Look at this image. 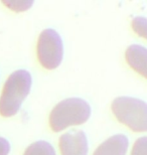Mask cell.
I'll return each instance as SVG.
<instances>
[{
  "mask_svg": "<svg viewBox=\"0 0 147 155\" xmlns=\"http://www.w3.org/2000/svg\"><path fill=\"white\" fill-rule=\"evenodd\" d=\"M32 77L28 71L18 70L8 77L0 97V115L12 117L19 111L23 101L28 96Z\"/></svg>",
  "mask_w": 147,
  "mask_h": 155,
  "instance_id": "1",
  "label": "cell"
},
{
  "mask_svg": "<svg viewBox=\"0 0 147 155\" xmlns=\"http://www.w3.org/2000/svg\"><path fill=\"white\" fill-rule=\"evenodd\" d=\"M91 106L81 98H68L62 100L49 114V126L54 132H59L71 126L86 123L91 116Z\"/></svg>",
  "mask_w": 147,
  "mask_h": 155,
  "instance_id": "2",
  "label": "cell"
},
{
  "mask_svg": "<svg viewBox=\"0 0 147 155\" xmlns=\"http://www.w3.org/2000/svg\"><path fill=\"white\" fill-rule=\"evenodd\" d=\"M112 112L120 123L134 132H146V102L132 97H119L112 102Z\"/></svg>",
  "mask_w": 147,
  "mask_h": 155,
  "instance_id": "3",
  "label": "cell"
},
{
  "mask_svg": "<svg viewBox=\"0 0 147 155\" xmlns=\"http://www.w3.org/2000/svg\"><path fill=\"white\" fill-rule=\"evenodd\" d=\"M37 58L46 70H55L62 64L64 42L57 30L46 28L40 33L37 41Z\"/></svg>",
  "mask_w": 147,
  "mask_h": 155,
  "instance_id": "4",
  "label": "cell"
},
{
  "mask_svg": "<svg viewBox=\"0 0 147 155\" xmlns=\"http://www.w3.org/2000/svg\"><path fill=\"white\" fill-rule=\"evenodd\" d=\"M62 155H88V138L84 131H71L59 139Z\"/></svg>",
  "mask_w": 147,
  "mask_h": 155,
  "instance_id": "5",
  "label": "cell"
},
{
  "mask_svg": "<svg viewBox=\"0 0 147 155\" xmlns=\"http://www.w3.org/2000/svg\"><path fill=\"white\" fill-rule=\"evenodd\" d=\"M129 139L123 134H117L104 141L93 155H126Z\"/></svg>",
  "mask_w": 147,
  "mask_h": 155,
  "instance_id": "6",
  "label": "cell"
},
{
  "mask_svg": "<svg viewBox=\"0 0 147 155\" xmlns=\"http://www.w3.org/2000/svg\"><path fill=\"white\" fill-rule=\"evenodd\" d=\"M125 58L128 64L134 71L140 74L143 78H146V58L147 51L145 46L139 45H132L126 49Z\"/></svg>",
  "mask_w": 147,
  "mask_h": 155,
  "instance_id": "7",
  "label": "cell"
},
{
  "mask_svg": "<svg viewBox=\"0 0 147 155\" xmlns=\"http://www.w3.org/2000/svg\"><path fill=\"white\" fill-rule=\"evenodd\" d=\"M23 155H57L54 146L48 141L39 140L30 144Z\"/></svg>",
  "mask_w": 147,
  "mask_h": 155,
  "instance_id": "8",
  "label": "cell"
},
{
  "mask_svg": "<svg viewBox=\"0 0 147 155\" xmlns=\"http://www.w3.org/2000/svg\"><path fill=\"white\" fill-rule=\"evenodd\" d=\"M32 0H23V1H12V0H2V4L9 8L12 11L15 12H23L28 10L33 5Z\"/></svg>",
  "mask_w": 147,
  "mask_h": 155,
  "instance_id": "9",
  "label": "cell"
},
{
  "mask_svg": "<svg viewBox=\"0 0 147 155\" xmlns=\"http://www.w3.org/2000/svg\"><path fill=\"white\" fill-rule=\"evenodd\" d=\"M146 25H147V20L143 16H137L132 20L133 30L135 31L137 35H139L140 38H143L144 39L147 38Z\"/></svg>",
  "mask_w": 147,
  "mask_h": 155,
  "instance_id": "10",
  "label": "cell"
},
{
  "mask_svg": "<svg viewBox=\"0 0 147 155\" xmlns=\"http://www.w3.org/2000/svg\"><path fill=\"white\" fill-rule=\"evenodd\" d=\"M146 146H147V138L146 136H142L137 139L135 144L132 148L131 155H146Z\"/></svg>",
  "mask_w": 147,
  "mask_h": 155,
  "instance_id": "11",
  "label": "cell"
},
{
  "mask_svg": "<svg viewBox=\"0 0 147 155\" xmlns=\"http://www.w3.org/2000/svg\"><path fill=\"white\" fill-rule=\"evenodd\" d=\"M10 152V143L7 139L0 137V155H8Z\"/></svg>",
  "mask_w": 147,
  "mask_h": 155,
  "instance_id": "12",
  "label": "cell"
}]
</instances>
